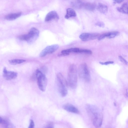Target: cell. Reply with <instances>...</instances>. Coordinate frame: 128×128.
<instances>
[{"label":"cell","mask_w":128,"mask_h":128,"mask_svg":"<svg viewBox=\"0 0 128 128\" xmlns=\"http://www.w3.org/2000/svg\"><path fill=\"white\" fill-rule=\"evenodd\" d=\"M86 108L87 113L93 125L99 128L102 125V115L100 109L96 106L91 104H87Z\"/></svg>","instance_id":"obj_1"},{"label":"cell","mask_w":128,"mask_h":128,"mask_svg":"<svg viewBox=\"0 0 128 128\" xmlns=\"http://www.w3.org/2000/svg\"><path fill=\"white\" fill-rule=\"evenodd\" d=\"M77 73L76 66L74 64L70 65L68 69L67 82L68 86L72 89L76 88L77 86Z\"/></svg>","instance_id":"obj_2"},{"label":"cell","mask_w":128,"mask_h":128,"mask_svg":"<svg viewBox=\"0 0 128 128\" xmlns=\"http://www.w3.org/2000/svg\"><path fill=\"white\" fill-rule=\"evenodd\" d=\"M84 2L80 0H75L72 2L73 6L78 8H82Z\"/></svg>","instance_id":"obj_18"},{"label":"cell","mask_w":128,"mask_h":128,"mask_svg":"<svg viewBox=\"0 0 128 128\" xmlns=\"http://www.w3.org/2000/svg\"><path fill=\"white\" fill-rule=\"evenodd\" d=\"M18 76L17 72L8 70L4 67L3 70V76L4 78L7 80H10L16 78Z\"/></svg>","instance_id":"obj_9"},{"label":"cell","mask_w":128,"mask_h":128,"mask_svg":"<svg viewBox=\"0 0 128 128\" xmlns=\"http://www.w3.org/2000/svg\"><path fill=\"white\" fill-rule=\"evenodd\" d=\"M106 37V33H105L102 34L99 36L98 38V40H101L104 38Z\"/></svg>","instance_id":"obj_26"},{"label":"cell","mask_w":128,"mask_h":128,"mask_svg":"<svg viewBox=\"0 0 128 128\" xmlns=\"http://www.w3.org/2000/svg\"><path fill=\"white\" fill-rule=\"evenodd\" d=\"M21 14L22 13L20 12L11 14L6 16L5 18L8 20H13L20 17Z\"/></svg>","instance_id":"obj_13"},{"label":"cell","mask_w":128,"mask_h":128,"mask_svg":"<svg viewBox=\"0 0 128 128\" xmlns=\"http://www.w3.org/2000/svg\"><path fill=\"white\" fill-rule=\"evenodd\" d=\"M118 11L122 13L128 14V3L124 4L121 7L117 8Z\"/></svg>","instance_id":"obj_16"},{"label":"cell","mask_w":128,"mask_h":128,"mask_svg":"<svg viewBox=\"0 0 128 128\" xmlns=\"http://www.w3.org/2000/svg\"><path fill=\"white\" fill-rule=\"evenodd\" d=\"M39 34L38 30L34 27L32 28L28 34L20 36L18 38L20 40L26 41L28 43L32 42L38 38Z\"/></svg>","instance_id":"obj_4"},{"label":"cell","mask_w":128,"mask_h":128,"mask_svg":"<svg viewBox=\"0 0 128 128\" xmlns=\"http://www.w3.org/2000/svg\"><path fill=\"white\" fill-rule=\"evenodd\" d=\"M119 34V32L117 31H114L110 32L109 36L108 38H113L116 36L118 35Z\"/></svg>","instance_id":"obj_21"},{"label":"cell","mask_w":128,"mask_h":128,"mask_svg":"<svg viewBox=\"0 0 128 128\" xmlns=\"http://www.w3.org/2000/svg\"><path fill=\"white\" fill-rule=\"evenodd\" d=\"M26 61L25 60L20 59H13L8 61L11 64L16 65L23 63Z\"/></svg>","instance_id":"obj_19"},{"label":"cell","mask_w":128,"mask_h":128,"mask_svg":"<svg viewBox=\"0 0 128 128\" xmlns=\"http://www.w3.org/2000/svg\"><path fill=\"white\" fill-rule=\"evenodd\" d=\"M59 19V16L56 12L55 11H52L46 15L45 21L46 22H49L52 20H58Z\"/></svg>","instance_id":"obj_10"},{"label":"cell","mask_w":128,"mask_h":128,"mask_svg":"<svg viewBox=\"0 0 128 128\" xmlns=\"http://www.w3.org/2000/svg\"><path fill=\"white\" fill-rule=\"evenodd\" d=\"M36 76L39 89L42 91H44L47 83V80L46 76L41 71L38 69L36 71Z\"/></svg>","instance_id":"obj_5"},{"label":"cell","mask_w":128,"mask_h":128,"mask_svg":"<svg viewBox=\"0 0 128 128\" xmlns=\"http://www.w3.org/2000/svg\"><path fill=\"white\" fill-rule=\"evenodd\" d=\"M80 49L78 48H72L62 50L61 53H69L70 52H74L79 53Z\"/></svg>","instance_id":"obj_20"},{"label":"cell","mask_w":128,"mask_h":128,"mask_svg":"<svg viewBox=\"0 0 128 128\" xmlns=\"http://www.w3.org/2000/svg\"><path fill=\"white\" fill-rule=\"evenodd\" d=\"M79 53H82L91 54H92V52L91 50H88L80 49Z\"/></svg>","instance_id":"obj_22"},{"label":"cell","mask_w":128,"mask_h":128,"mask_svg":"<svg viewBox=\"0 0 128 128\" xmlns=\"http://www.w3.org/2000/svg\"><path fill=\"white\" fill-rule=\"evenodd\" d=\"M96 9L100 13L105 14L107 12L108 8V6L105 4L99 3L96 6Z\"/></svg>","instance_id":"obj_12"},{"label":"cell","mask_w":128,"mask_h":128,"mask_svg":"<svg viewBox=\"0 0 128 128\" xmlns=\"http://www.w3.org/2000/svg\"><path fill=\"white\" fill-rule=\"evenodd\" d=\"M69 54V53H61V54H58V56H66L68 55Z\"/></svg>","instance_id":"obj_29"},{"label":"cell","mask_w":128,"mask_h":128,"mask_svg":"<svg viewBox=\"0 0 128 128\" xmlns=\"http://www.w3.org/2000/svg\"><path fill=\"white\" fill-rule=\"evenodd\" d=\"M54 124L52 122H49L46 126L47 128H53L54 127Z\"/></svg>","instance_id":"obj_27"},{"label":"cell","mask_w":128,"mask_h":128,"mask_svg":"<svg viewBox=\"0 0 128 128\" xmlns=\"http://www.w3.org/2000/svg\"><path fill=\"white\" fill-rule=\"evenodd\" d=\"M114 62L112 61H108L107 62H100V64L102 65H107L108 64H112Z\"/></svg>","instance_id":"obj_28"},{"label":"cell","mask_w":128,"mask_h":128,"mask_svg":"<svg viewBox=\"0 0 128 128\" xmlns=\"http://www.w3.org/2000/svg\"><path fill=\"white\" fill-rule=\"evenodd\" d=\"M0 124L6 128H9L11 125V123L9 120L1 117L0 118Z\"/></svg>","instance_id":"obj_17"},{"label":"cell","mask_w":128,"mask_h":128,"mask_svg":"<svg viewBox=\"0 0 128 128\" xmlns=\"http://www.w3.org/2000/svg\"><path fill=\"white\" fill-rule=\"evenodd\" d=\"M119 58L120 60L124 64L126 65H127L128 64V62L127 61L125 60L124 58L122 57L121 56H119Z\"/></svg>","instance_id":"obj_23"},{"label":"cell","mask_w":128,"mask_h":128,"mask_svg":"<svg viewBox=\"0 0 128 128\" xmlns=\"http://www.w3.org/2000/svg\"><path fill=\"white\" fill-rule=\"evenodd\" d=\"M59 47V46L57 44L48 46L42 50L40 54V56L43 57L47 54L52 53L56 50Z\"/></svg>","instance_id":"obj_7"},{"label":"cell","mask_w":128,"mask_h":128,"mask_svg":"<svg viewBox=\"0 0 128 128\" xmlns=\"http://www.w3.org/2000/svg\"><path fill=\"white\" fill-rule=\"evenodd\" d=\"M57 83L59 92L61 95L63 96L67 94V89L68 84L65 78L60 73H58L56 75Z\"/></svg>","instance_id":"obj_3"},{"label":"cell","mask_w":128,"mask_h":128,"mask_svg":"<svg viewBox=\"0 0 128 128\" xmlns=\"http://www.w3.org/2000/svg\"><path fill=\"white\" fill-rule=\"evenodd\" d=\"M63 108L68 112L76 114H79L78 109L73 105L70 104H66L63 106Z\"/></svg>","instance_id":"obj_11"},{"label":"cell","mask_w":128,"mask_h":128,"mask_svg":"<svg viewBox=\"0 0 128 128\" xmlns=\"http://www.w3.org/2000/svg\"><path fill=\"white\" fill-rule=\"evenodd\" d=\"M80 77L86 82H88L90 79V73L87 64L83 63L79 66L78 69Z\"/></svg>","instance_id":"obj_6"},{"label":"cell","mask_w":128,"mask_h":128,"mask_svg":"<svg viewBox=\"0 0 128 128\" xmlns=\"http://www.w3.org/2000/svg\"><path fill=\"white\" fill-rule=\"evenodd\" d=\"M34 126V121L32 120H30V124L28 128H33Z\"/></svg>","instance_id":"obj_25"},{"label":"cell","mask_w":128,"mask_h":128,"mask_svg":"<svg viewBox=\"0 0 128 128\" xmlns=\"http://www.w3.org/2000/svg\"><path fill=\"white\" fill-rule=\"evenodd\" d=\"M96 26L101 27L103 28L104 27V23L102 22H96Z\"/></svg>","instance_id":"obj_24"},{"label":"cell","mask_w":128,"mask_h":128,"mask_svg":"<svg viewBox=\"0 0 128 128\" xmlns=\"http://www.w3.org/2000/svg\"><path fill=\"white\" fill-rule=\"evenodd\" d=\"M114 2L116 3H121L124 0H113Z\"/></svg>","instance_id":"obj_30"},{"label":"cell","mask_w":128,"mask_h":128,"mask_svg":"<svg viewBox=\"0 0 128 128\" xmlns=\"http://www.w3.org/2000/svg\"><path fill=\"white\" fill-rule=\"evenodd\" d=\"M96 7V4L94 3L90 2L84 3L82 8L90 11L94 10Z\"/></svg>","instance_id":"obj_15"},{"label":"cell","mask_w":128,"mask_h":128,"mask_svg":"<svg viewBox=\"0 0 128 128\" xmlns=\"http://www.w3.org/2000/svg\"><path fill=\"white\" fill-rule=\"evenodd\" d=\"M99 35V34L96 33H84L81 34L79 38L82 41H86L98 38Z\"/></svg>","instance_id":"obj_8"},{"label":"cell","mask_w":128,"mask_h":128,"mask_svg":"<svg viewBox=\"0 0 128 128\" xmlns=\"http://www.w3.org/2000/svg\"><path fill=\"white\" fill-rule=\"evenodd\" d=\"M76 16V13L74 9L70 8L67 9L66 14L64 16L66 18L68 19L70 18L75 17Z\"/></svg>","instance_id":"obj_14"}]
</instances>
